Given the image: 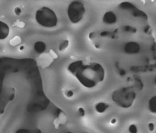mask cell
Here are the masks:
<instances>
[{
    "mask_svg": "<svg viewBox=\"0 0 156 133\" xmlns=\"http://www.w3.org/2000/svg\"><path fill=\"white\" fill-rule=\"evenodd\" d=\"M68 71L82 85L89 89L95 87L105 77V68L98 63L85 64L83 60H77L69 65Z\"/></svg>",
    "mask_w": 156,
    "mask_h": 133,
    "instance_id": "cell-1",
    "label": "cell"
},
{
    "mask_svg": "<svg viewBox=\"0 0 156 133\" xmlns=\"http://www.w3.org/2000/svg\"><path fill=\"white\" fill-rule=\"evenodd\" d=\"M136 95L131 87H123L117 90L112 93V99L118 106L127 108L132 106Z\"/></svg>",
    "mask_w": 156,
    "mask_h": 133,
    "instance_id": "cell-2",
    "label": "cell"
},
{
    "mask_svg": "<svg viewBox=\"0 0 156 133\" xmlns=\"http://www.w3.org/2000/svg\"><path fill=\"white\" fill-rule=\"evenodd\" d=\"M35 19L41 26L45 28L55 27L58 24V17L52 9L43 7L39 9L35 14Z\"/></svg>",
    "mask_w": 156,
    "mask_h": 133,
    "instance_id": "cell-3",
    "label": "cell"
},
{
    "mask_svg": "<svg viewBox=\"0 0 156 133\" xmlns=\"http://www.w3.org/2000/svg\"><path fill=\"white\" fill-rule=\"evenodd\" d=\"M85 12V7L81 2H72L69 5L67 15L69 21L72 23H77L83 18Z\"/></svg>",
    "mask_w": 156,
    "mask_h": 133,
    "instance_id": "cell-4",
    "label": "cell"
},
{
    "mask_svg": "<svg viewBox=\"0 0 156 133\" xmlns=\"http://www.w3.org/2000/svg\"><path fill=\"white\" fill-rule=\"evenodd\" d=\"M140 49V45L136 42H127L124 46V52L129 55H136L139 53Z\"/></svg>",
    "mask_w": 156,
    "mask_h": 133,
    "instance_id": "cell-5",
    "label": "cell"
},
{
    "mask_svg": "<svg viewBox=\"0 0 156 133\" xmlns=\"http://www.w3.org/2000/svg\"><path fill=\"white\" fill-rule=\"evenodd\" d=\"M10 34V27L5 22L0 21V40L5 39Z\"/></svg>",
    "mask_w": 156,
    "mask_h": 133,
    "instance_id": "cell-6",
    "label": "cell"
},
{
    "mask_svg": "<svg viewBox=\"0 0 156 133\" xmlns=\"http://www.w3.org/2000/svg\"><path fill=\"white\" fill-rule=\"evenodd\" d=\"M116 21H117V16L113 12L109 11V12H107L105 15H104L103 22L105 23L111 25V24L115 23Z\"/></svg>",
    "mask_w": 156,
    "mask_h": 133,
    "instance_id": "cell-7",
    "label": "cell"
},
{
    "mask_svg": "<svg viewBox=\"0 0 156 133\" xmlns=\"http://www.w3.org/2000/svg\"><path fill=\"white\" fill-rule=\"evenodd\" d=\"M34 49L36 53H37L38 54H42L43 53L46 49V44L44 43L43 42L38 41L35 42L34 45Z\"/></svg>",
    "mask_w": 156,
    "mask_h": 133,
    "instance_id": "cell-8",
    "label": "cell"
},
{
    "mask_svg": "<svg viewBox=\"0 0 156 133\" xmlns=\"http://www.w3.org/2000/svg\"><path fill=\"white\" fill-rule=\"evenodd\" d=\"M148 108L153 114H156V95L152 97L148 102Z\"/></svg>",
    "mask_w": 156,
    "mask_h": 133,
    "instance_id": "cell-9",
    "label": "cell"
},
{
    "mask_svg": "<svg viewBox=\"0 0 156 133\" xmlns=\"http://www.w3.org/2000/svg\"><path fill=\"white\" fill-rule=\"evenodd\" d=\"M109 106L105 103H98L96 106V110L98 113H104L108 108Z\"/></svg>",
    "mask_w": 156,
    "mask_h": 133,
    "instance_id": "cell-10",
    "label": "cell"
},
{
    "mask_svg": "<svg viewBox=\"0 0 156 133\" xmlns=\"http://www.w3.org/2000/svg\"><path fill=\"white\" fill-rule=\"evenodd\" d=\"M16 133H42L40 130H26V129H20L16 131Z\"/></svg>",
    "mask_w": 156,
    "mask_h": 133,
    "instance_id": "cell-11",
    "label": "cell"
},
{
    "mask_svg": "<svg viewBox=\"0 0 156 133\" xmlns=\"http://www.w3.org/2000/svg\"><path fill=\"white\" fill-rule=\"evenodd\" d=\"M68 46H69V41L68 40H65V41L63 42L62 43H61L60 45H59V50L60 51L64 50V49L67 48Z\"/></svg>",
    "mask_w": 156,
    "mask_h": 133,
    "instance_id": "cell-12",
    "label": "cell"
},
{
    "mask_svg": "<svg viewBox=\"0 0 156 133\" xmlns=\"http://www.w3.org/2000/svg\"><path fill=\"white\" fill-rule=\"evenodd\" d=\"M129 131L130 133H137L138 132V130L137 127L135 124H131L129 127Z\"/></svg>",
    "mask_w": 156,
    "mask_h": 133,
    "instance_id": "cell-13",
    "label": "cell"
},
{
    "mask_svg": "<svg viewBox=\"0 0 156 133\" xmlns=\"http://www.w3.org/2000/svg\"><path fill=\"white\" fill-rule=\"evenodd\" d=\"M14 12L16 15H20L21 14V10H20L19 7H16L14 10Z\"/></svg>",
    "mask_w": 156,
    "mask_h": 133,
    "instance_id": "cell-14",
    "label": "cell"
},
{
    "mask_svg": "<svg viewBox=\"0 0 156 133\" xmlns=\"http://www.w3.org/2000/svg\"><path fill=\"white\" fill-rule=\"evenodd\" d=\"M78 111H79V114L81 116H83L85 115V110L83 109V108H80L79 110H78Z\"/></svg>",
    "mask_w": 156,
    "mask_h": 133,
    "instance_id": "cell-15",
    "label": "cell"
},
{
    "mask_svg": "<svg viewBox=\"0 0 156 133\" xmlns=\"http://www.w3.org/2000/svg\"><path fill=\"white\" fill-rule=\"evenodd\" d=\"M73 95H74V93H73V92L72 91V90H69V91L66 92V95H67V97H72Z\"/></svg>",
    "mask_w": 156,
    "mask_h": 133,
    "instance_id": "cell-16",
    "label": "cell"
},
{
    "mask_svg": "<svg viewBox=\"0 0 156 133\" xmlns=\"http://www.w3.org/2000/svg\"><path fill=\"white\" fill-rule=\"evenodd\" d=\"M149 128H150V131H153V130L154 126H153V124H149Z\"/></svg>",
    "mask_w": 156,
    "mask_h": 133,
    "instance_id": "cell-17",
    "label": "cell"
},
{
    "mask_svg": "<svg viewBox=\"0 0 156 133\" xmlns=\"http://www.w3.org/2000/svg\"><path fill=\"white\" fill-rule=\"evenodd\" d=\"M116 122V120L115 119H113L112 121V124H114V123H115Z\"/></svg>",
    "mask_w": 156,
    "mask_h": 133,
    "instance_id": "cell-18",
    "label": "cell"
},
{
    "mask_svg": "<svg viewBox=\"0 0 156 133\" xmlns=\"http://www.w3.org/2000/svg\"><path fill=\"white\" fill-rule=\"evenodd\" d=\"M65 133H72V132H65Z\"/></svg>",
    "mask_w": 156,
    "mask_h": 133,
    "instance_id": "cell-19",
    "label": "cell"
}]
</instances>
